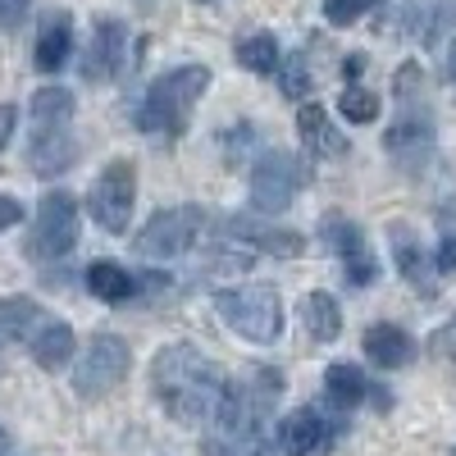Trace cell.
I'll return each instance as SVG.
<instances>
[{"label":"cell","mask_w":456,"mask_h":456,"mask_svg":"<svg viewBox=\"0 0 456 456\" xmlns=\"http://www.w3.org/2000/svg\"><path fill=\"white\" fill-rule=\"evenodd\" d=\"M32 256L42 260H60L78 247V201L69 192H51L37 210V228H32Z\"/></svg>","instance_id":"cell-9"},{"label":"cell","mask_w":456,"mask_h":456,"mask_svg":"<svg viewBox=\"0 0 456 456\" xmlns=\"http://www.w3.org/2000/svg\"><path fill=\"white\" fill-rule=\"evenodd\" d=\"M73 46H78V37H73V19H69V14H51V19L42 23V32H37L32 60H37V69H42V73H60V69L69 64Z\"/></svg>","instance_id":"cell-15"},{"label":"cell","mask_w":456,"mask_h":456,"mask_svg":"<svg viewBox=\"0 0 456 456\" xmlns=\"http://www.w3.org/2000/svg\"><path fill=\"white\" fill-rule=\"evenodd\" d=\"M133 370V352H128V342L124 338H114V333H96L87 342V352L78 361V370H73V393H78L83 402H96L105 393H114L128 379Z\"/></svg>","instance_id":"cell-6"},{"label":"cell","mask_w":456,"mask_h":456,"mask_svg":"<svg viewBox=\"0 0 456 456\" xmlns=\"http://www.w3.org/2000/svg\"><path fill=\"white\" fill-rule=\"evenodd\" d=\"M306 92H311V73H306L301 60H292L283 69V96H306Z\"/></svg>","instance_id":"cell-27"},{"label":"cell","mask_w":456,"mask_h":456,"mask_svg":"<svg viewBox=\"0 0 456 456\" xmlns=\"http://www.w3.org/2000/svg\"><path fill=\"white\" fill-rule=\"evenodd\" d=\"M119 55H124V23L119 19H96V37L87 51V78L105 83L119 73Z\"/></svg>","instance_id":"cell-16"},{"label":"cell","mask_w":456,"mask_h":456,"mask_svg":"<svg viewBox=\"0 0 456 456\" xmlns=\"http://www.w3.org/2000/svg\"><path fill=\"white\" fill-rule=\"evenodd\" d=\"M452 456H456V452H452Z\"/></svg>","instance_id":"cell-36"},{"label":"cell","mask_w":456,"mask_h":456,"mask_svg":"<svg viewBox=\"0 0 456 456\" xmlns=\"http://www.w3.org/2000/svg\"><path fill=\"white\" fill-rule=\"evenodd\" d=\"M301 192V165L292 151H265L251 169V210L283 215Z\"/></svg>","instance_id":"cell-8"},{"label":"cell","mask_w":456,"mask_h":456,"mask_svg":"<svg viewBox=\"0 0 456 456\" xmlns=\"http://www.w3.org/2000/svg\"><path fill=\"white\" fill-rule=\"evenodd\" d=\"M206 87H210L206 64H178V69L160 73L137 105V128L151 137H178L187 128V119H192V105L201 101Z\"/></svg>","instance_id":"cell-2"},{"label":"cell","mask_w":456,"mask_h":456,"mask_svg":"<svg viewBox=\"0 0 456 456\" xmlns=\"http://www.w3.org/2000/svg\"><path fill=\"white\" fill-rule=\"evenodd\" d=\"M301 320H306L315 342H333L342 333V311H338V301L329 292H311L306 301H301Z\"/></svg>","instance_id":"cell-20"},{"label":"cell","mask_w":456,"mask_h":456,"mask_svg":"<svg viewBox=\"0 0 456 456\" xmlns=\"http://www.w3.org/2000/svg\"><path fill=\"white\" fill-rule=\"evenodd\" d=\"M447 78H452V83H456V42H452V46H447Z\"/></svg>","instance_id":"cell-32"},{"label":"cell","mask_w":456,"mask_h":456,"mask_svg":"<svg viewBox=\"0 0 456 456\" xmlns=\"http://www.w3.org/2000/svg\"><path fill=\"white\" fill-rule=\"evenodd\" d=\"M297 137H301V146H306L311 156H320V160L347 156V137L333 128L329 110H320V105H301V110H297Z\"/></svg>","instance_id":"cell-13"},{"label":"cell","mask_w":456,"mask_h":456,"mask_svg":"<svg viewBox=\"0 0 456 456\" xmlns=\"http://www.w3.org/2000/svg\"><path fill=\"white\" fill-rule=\"evenodd\" d=\"M324 242L338 251L347 283L365 288V283H374V279H379V265H374V256H370V242H365V233H361V228H356L352 219L329 215V219H324Z\"/></svg>","instance_id":"cell-10"},{"label":"cell","mask_w":456,"mask_h":456,"mask_svg":"<svg viewBox=\"0 0 456 456\" xmlns=\"http://www.w3.org/2000/svg\"><path fill=\"white\" fill-rule=\"evenodd\" d=\"M87 292L110 301V306H119V301H128L137 292V279L124 270V265H114V260H96L87 265Z\"/></svg>","instance_id":"cell-19"},{"label":"cell","mask_w":456,"mask_h":456,"mask_svg":"<svg viewBox=\"0 0 456 456\" xmlns=\"http://www.w3.org/2000/svg\"><path fill=\"white\" fill-rule=\"evenodd\" d=\"M238 64L247 69V73H274L279 69V42L270 32H251V37H242L238 42Z\"/></svg>","instance_id":"cell-24"},{"label":"cell","mask_w":456,"mask_h":456,"mask_svg":"<svg viewBox=\"0 0 456 456\" xmlns=\"http://www.w3.org/2000/svg\"><path fill=\"white\" fill-rule=\"evenodd\" d=\"M133 206H137V174L128 160H114L101 169L96 187H92V197H87V210L92 219L105 228V233H128V224H133Z\"/></svg>","instance_id":"cell-7"},{"label":"cell","mask_w":456,"mask_h":456,"mask_svg":"<svg viewBox=\"0 0 456 456\" xmlns=\"http://www.w3.org/2000/svg\"><path fill=\"white\" fill-rule=\"evenodd\" d=\"M14 137V105H0V151Z\"/></svg>","instance_id":"cell-31"},{"label":"cell","mask_w":456,"mask_h":456,"mask_svg":"<svg viewBox=\"0 0 456 456\" xmlns=\"http://www.w3.org/2000/svg\"><path fill=\"white\" fill-rule=\"evenodd\" d=\"M201 228H206V210H197V206L156 210L142 233L133 238V256L137 260H178L187 247H197Z\"/></svg>","instance_id":"cell-5"},{"label":"cell","mask_w":456,"mask_h":456,"mask_svg":"<svg viewBox=\"0 0 456 456\" xmlns=\"http://www.w3.org/2000/svg\"><path fill=\"white\" fill-rule=\"evenodd\" d=\"M32 10V0H0V28H19Z\"/></svg>","instance_id":"cell-29"},{"label":"cell","mask_w":456,"mask_h":456,"mask_svg":"<svg viewBox=\"0 0 456 456\" xmlns=\"http://www.w3.org/2000/svg\"><path fill=\"white\" fill-rule=\"evenodd\" d=\"M201 5H210V0H201Z\"/></svg>","instance_id":"cell-35"},{"label":"cell","mask_w":456,"mask_h":456,"mask_svg":"<svg viewBox=\"0 0 456 456\" xmlns=\"http://www.w3.org/2000/svg\"><path fill=\"white\" fill-rule=\"evenodd\" d=\"M370 5H374V0H324V19H329L333 28H347V23H356Z\"/></svg>","instance_id":"cell-26"},{"label":"cell","mask_w":456,"mask_h":456,"mask_svg":"<svg viewBox=\"0 0 456 456\" xmlns=\"http://www.w3.org/2000/svg\"><path fill=\"white\" fill-rule=\"evenodd\" d=\"M365 356L379 365V370H402L411 356H415V342L406 329L397 324H374L365 329Z\"/></svg>","instance_id":"cell-17"},{"label":"cell","mask_w":456,"mask_h":456,"mask_svg":"<svg viewBox=\"0 0 456 456\" xmlns=\"http://www.w3.org/2000/svg\"><path fill=\"white\" fill-rule=\"evenodd\" d=\"M0 447H5V429H0Z\"/></svg>","instance_id":"cell-34"},{"label":"cell","mask_w":456,"mask_h":456,"mask_svg":"<svg viewBox=\"0 0 456 456\" xmlns=\"http://www.w3.org/2000/svg\"><path fill=\"white\" fill-rule=\"evenodd\" d=\"M151 393L174 415L178 425H210L215 415L233 402V384L219 374L215 361H206L197 347L174 342L151 365Z\"/></svg>","instance_id":"cell-1"},{"label":"cell","mask_w":456,"mask_h":456,"mask_svg":"<svg viewBox=\"0 0 456 456\" xmlns=\"http://www.w3.org/2000/svg\"><path fill=\"white\" fill-rule=\"evenodd\" d=\"M14 224H23V206H19L14 197H0V233H5V228H14Z\"/></svg>","instance_id":"cell-30"},{"label":"cell","mask_w":456,"mask_h":456,"mask_svg":"<svg viewBox=\"0 0 456 456\" xmlns=\"http://www.w3.org/2000/svg\"><path fill=\"white\" fill-rule=\"evenodd\" d=\"M42 306H37L32 297H10L5 306H0V338H10V342H28L32 329L42 324Z\"/></svg>","instance_id":"cell-22"},{"label":"cell","mask_w":456,"mask_h":456,"mask_svg":"<svg viewBox=\"0 0 456 456\" xmlns=\"http://www.w3.org/2000/svg\"><path fill=\"white\" fill-rule=\"evenodd\" d=\"M338 110L347 114L352 124H370V119H379V96L370 92V87H342V96H338Z\"/></svg>","instance_id":"cell-25"},{"label":"cell","mask_w":456,"mask_h":456,"mask_svg":"<svg viewBox=\"0 0 456 456\" xmlns=\"http://www.w3.org/2000/svg\"><path fill=\"white\" fill-rule=\"evenodd\" d=\"M73 347H78V338H73V329L64 320H42L28 338V352L42 370H64L73 361Z\"/></svg>","instance_id":"cell-14"},{"label":"cell","mask_w":456,"mask_h":456,"mask_svg":"<svg viewBox=\"0 0 456 456\" xmlns=\"http://www.w3.org/2000/svg\"><path fill=\"white\" fill-rule=\"evenodd\" d=\"M69 119H73V92L42 87L32 96V124L37 128H69Z\"/></svg>","instance_id":"cell-23"},{"label":"cell","mask_w":456,"mask_h":456,"mask_svg":"<svg viewBox=\"0 0 456 456\" xmlns=\"http://www.w3.org/2000/svg\"><path fill=\"white\" fill-rule=\"evenodd\" d=\"M393 256H397V270H402V279L411 283V288H420L425 297L434 292V260L420 251V242H415V233H411V228H393Z\"/></svg>","instance_id":"cell-18"},{"label":"cell","mask_w":456,"mask_h":456,"mask_svg":"<svg viewBox=\"0 0 456 456\" xmlns=\"http://www.w3.org/2000/svg\"><path fill=\"white\" fill-rule=\"evenodd\" d=\"M434 270L438 274H452L456 270V233H443L438 251H434Z\"/></svg>","instance_id":"cell-28"},{"label":"cell","mask_w":456,"mask_h":456,"mask_svg":"<svg viewBox=\"0 0 456 456\" xmlns=\"http://www.w3.org/2000/svg\"><path fill=\"white\" fill-rule=\"evenodd\" d=\"M215 311L224 324L242 333L247 342H274L283 329V301L270 283H251V288H219Z\"/></svg>","instance_id":"cell-4"},{"label":"cell","mask_w":456,"mask_h":456,"mask_svg":"<svg viewBox=\"0 0 456 456\" xmlns=\"http://www.w3.org/2000/svg\"><path fill=\"white\" fill-rule=\"evenodd\" d=\"M324 443H329V420H324L315 406L292 411L288 420L279 425V447H283L288 456H315Z\"/></svg>","instance_id":"cell-12"},{"label":"cell","mask_w":456,"mask_h":456,"mask_svg":"<svg viewBox=\"0 0 456 456\" xmlns=\"http://www.w3.org/2000/svg\"><path fill=\"white\" fill-rule=\"evenodd\" d=\"M447 338H456V320H452V324H447Z\"/></svg>","instance_id":"cell-33"},{"label":"cell","mask_w":456,"mask_h":456,"mask_svg":"<svg viewBox=\"0 0 456 456\" xmlns=\"http://www.w3.org/2000/svg\"><path fill=\"white\" fill-rule=\"evenodd\" d=\"M324 393L333 397V406H361L365 393H370V384H365V374L356 365L338 361V365L324 370Z\"/></svg>","instance_id":"cell-21"},{"label":"cell","mask_w":456,"mask_h":456,"mask_svg":"<svg viewBox=\"0 0 456 456\" xmlns=\"http://www.w3.org/2000/svg\"><path fill=\"white\" fill-rule=\"evenodd\" d=\"M420 92V69L415 64H402L397 69V101H402V114H397V124L388 128L384 146H388V156L406 169H420L429 160V151H434V119H429V110L425 105H415L411 96Z\"/></svg>","instance_id":"cell-3"},{"label":"cell","mask_w":456,"mask_h":456,"mask_svg":"<svg viewBox=\"0 0 456 456\" xmlns=\"http://www.w3.org/2000/svg\"><path fill=\"white\" fill-rule=\"evenodd\" d=\"M73 160H78V142L69 137V128H37L32 133L28 165L42 178H60L64 169H73Z\"/></svg>","instance_id":"cell-11"}]
</instances>
